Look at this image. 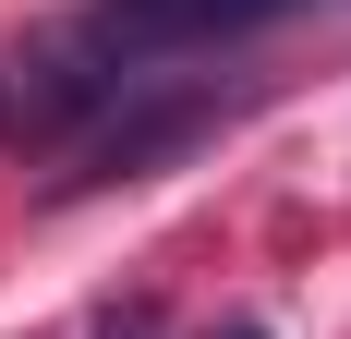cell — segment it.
<instances>
[{
	"label": "cell",
	"instance_id": "1",
	"mask_svg": "<svg viewBox=\"0 0 351 339\" xmlns=\"http://www.w3.org/2000/svg\"><path fill=\"white\" fill-rule=\"evenodd\" d=\"M279 12H303V0H97L85 12V49L109 73H134V61H182V49L254 36V25H279Z\"/></svg>",
	"mask_w": 351,
	"mask_h": 339
},
{
	"label": "cell",
	"instance_id": "2",
	"mask_svg": "<svg viewBox=\"0 0 351 339\" xmlns=\"http://www.w3.org/2000/svg\"><path fill=\"white\" fill-rule=\"evenodd\" d=\"M206 121H218L206 97H158V109H134V121H109V134H85V158H73V182H61V194H97V182H134V170L182 158V145L206 134Z\"/></svg>",
	"mask_w": 351,
	"mask_h": 339
},
{
	"label": "cell",
	"instance_id": "3",
	"mask_svg": "<svg viewBox=\"0 0 351 339\" xmlns=\"http://www.w3.org/2000/svg\"><path fill=\"white\" fill-rule=\"evenodd\" d=\"M218 339H267V327H218Z\"/></svg>",
	"mask_w": 351,
	"mask_h": 339
}]
</instances>
